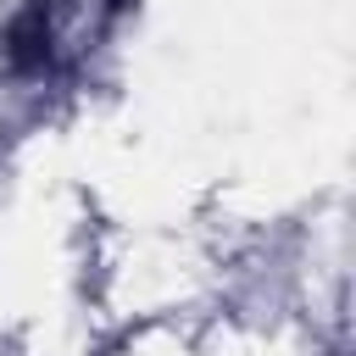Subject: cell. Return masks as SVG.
Masks as SVG:
<instances>
[{
    "instance_id": "cell-1",
    "label": "cell",
    "mask_w": 356,
    "mask_h": 356,
    "mask_svg": "<svg viewBox=\"0 0 356 356\" xmlns=\"http://www.w3.org/2000/svg\"><path fill=\"white\" fill-rule=\"evenodd\" d=\"M6 56H11V67H22V72H33V67L50 56V11H44V0H33V6L11 22Z\"/></svg>"
}]
</instances>
